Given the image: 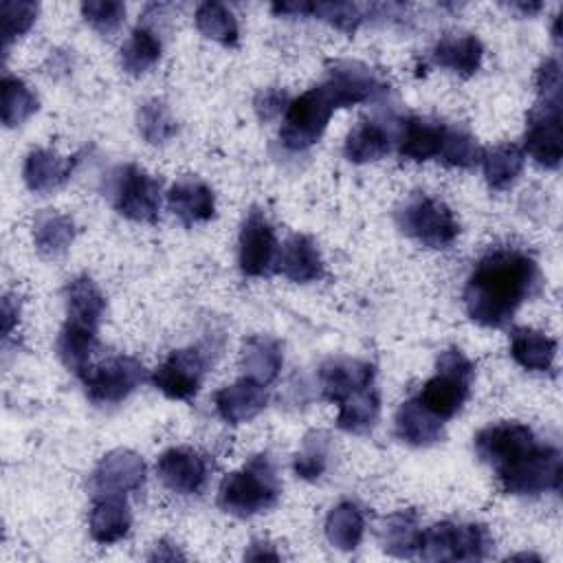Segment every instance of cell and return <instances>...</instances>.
I'll use <instances>...</instances> for the list:
<instances>
[{"label": "cell", "instance_id": "obj_5", "mask_svg": "<svg viewBox=\"0 0 563 563\" xmlns=\"http://www.w3.org/2000/svg\"><path fill=\"white\" fill-rule=\"evenodd\" d=\"M473 363L464 356L462 350L449 347L438 356L435 376H431L422 391L420 402L440 420L453 418L468 398L473 380Z\"/></svg>", "mask_w": 563, "mask_h": 563}, {"label": "cell", "instance_id": "obj_42", "mask_svg": "<svg viewBox=\"0 0 563 563\" xmlns=\"http://www.w3.org/2000/svg\"><path fill=\"white\" fill-rule=\"evenodd\" d=\"M312 15L330 22L345 33H354L363 22V11L354 2H317L312 4Z\"/></svg>", "mask_w": 563, "mask_h": 563}, {"label": "cell", "instance_id": "obj_28", "mask_svg": "<svg viewBox=\"0 0 563 563\" xmlns=\"http://www.w3.org/2000/svg\"><path fill=\"white\" fill-rule=\"evenodd\" d=\"M479 161H482V169L488 187L495 191H501V189H508L521 174L526 154L519 145L506 143V145H497L493 150L482 152Z\"/></svg>", "mask_w": 563, "mask_h": 563}, {"label": "cell", "instance_id": "obj_20", "mask_svg": "<svg viewBox=\"0 0 563 563\" xmlns=\"http://www.w3.org/2000/svg\"><path fill=\"white\" fill-rule=\"evenodd\" d=\"M167 205L185 227L207 222L216 213L213 191L198 178H180L174 183L167 191Z\"/></svg>", "mask_w": 563, "mask_h": 563}, {"label": "cell", "instance_id": "obj_26", "mask_svg": "<svg viewBox=\"0 0 563 563\" xmlns=\"http://www.w3.org/2000/svg\"><path fill=\"white\" fill-rule=\"evenodd\" d=\"M510 356L526 369L548 372L554 365L556 341L532 328H515L510 332Z\"/></svg>", "mask_w": 563, "mask_h": 563}, {"label": "cell", "instance_id": "obj_31", "mask_svg": "<svg viewBox=\"0 0 563 563\" xmlns=\"http://www.w3.org/2000/svg\"><path fill=\"white\" fill-rule=\"evenodd\" d=\"M66 310L70 319L99 325L106 312V297L88 275H79L66 284Z\"/></svg>", "mask_w": 563, "mask_h": 563}, {"label": "cell", "instance_id": "obj_40", "mask_svg": "<svg viewBox=\"0 0 563 563\" xmlns=\"http://www.w3.org/2000/svg\"><path fill=\"white\" fill-rule=\"evenodd\" d=\"M37 2H29V0H4L0 4V18H2V40H4V51L9 48V44L24 35L35 18H37Z\"/></svg>", "mask_w": 563, "mask_h": 563}, {"label": "cell", "instance_id": "obj_32", "mask_svg": "<svg viewBox=\"0 0 563 563\" xmlns=\"http://www.w3.org/2000/svg\"><path fill=\"white\" fill-rule=\"evenodd\" d=\"M163 44L147 26H136L121 46V66L128 75H143L161 59Z\"/></svg>", "mask_w": 563, "mask_h": 563}, {"label": "cell", "instance_id": "obj_44", "mask_svg": "<svg viewBox=\"0 0 563 563\" xmlns=\"http://www.w3.org/2000/svg\"><path fill=\"white\" fill-rule=\"evenodd\" d=\"M286 92H282V90H275V88H271V90H266V92H260V97L255 99V110H257V114H260V119H264V121H271V119H275L277 114H282V112H286Z\"/></svg>", "mask_w": 563, "mask_h": 563}, {"label": "cell", "instance_id": "obj_17", "mask_svg": "<svg viewBox=\"0 0 563 563\" xmlns=\"http://www.w3.org/2000/svg\"><path fill=\"white\" fill-rule=\"evenodd\" d=\"M77 163H79V156H59L53 150L37 147V150H31L29 156L24 158L22 176L31 191L46 194L64 185L70 178Z\"/></svg>", "mask_w": 563, "mask_h": 563}, {"label": "cell", "instance_id": "obj_9", "mask_svg": "<svg viewBox=\"0 0 563 563\" xmlns=\"http://www.w3.org/2000/svg\"><path fill=\"white\" fill-rule=\"evenodd\" d=\"M523 145L541 167L556 169L561 165V99H539L528 112Z\"/></svg>", "mask_w": 563, "mask_h": 563}, {"label": "cell", "instance_id": "obj_45", "mask_svg": "<svg viewBox=\"0 0 563 563\" xmlns=\"http://www.w3.org/2000/svg\"><path fill=\"white\" fill-rule=\"evenodd\" d=\"M18 314H20V303L13 301L11 297H4L2 299V332H4V336L11 334L13 323L18 321Z\"/></svg>", "mask_w": 563, "mask_h": 563}, {"label": "cell", "instance_id": "obj_6", "mask_svg": "<svg viewBox=\"0 0 563 563\" xmlns=\"http://www.w3.org/2000/svg\"><path fill=\"white\" fill-rule=\"evenodd\" d=\"M112 207L128 220L154 222L161 209V183L139 165H121L110 178Z\"/></svg>", "mask_w": 563, "mask_h": 563}, {"label": "cell", "instance_id": "obj_7", "mask_svg": "<svg viewBox=\"0 0 563 563\" xmlns=\"http://www.w3.org/2000/svg\"><path fill=\"white\" fill-rule=\"evenodd\" d=\"M398 224L407 235L429 249H446L460 233L453 211L431 196L411 198L398 211Z\"/></svg>", "mask_w": 563, "mask_h": 563}, {"label": "cell", "instance_id": "obj_18", "mask_svg": "<svg viewBox=\"0 0 563 563\" xmlns=\"http://www.w3.org/2000/svg\"><path fill=\"white\" fill-rule=\"evenodd\" d=\"M275 271L299 284L319 279L323 275V262L317 244L308 235H290L275 257Z\"/></svg>", "mask_w": 563, "mask_h": 563}, {"label": "cell", "instance_id": "obj_27", "mask_svg": "<svg viewBox=\"0 0 563 563\" xmlns=\"http://www.w3.org/2000/svg\"><path fill=\"white\" fill-rule=\"evenodd\" d=\"M391 150V134L378 121H358L345 139V156L352 163H369L383 158Z\"/></svg>", "mask_w": 563, "mask_h": 563}, {"label": "cell", "instance_id": "obj_43", "mask_svg": "<svg viewBox=\"0 0 563 563\" xmlns=\"http://www.w3.org/2000/svg\"><path fill=\"white\" fill-rule=\"evenodd\" d=\"M539 99H561V66L556 59H545L537 70Z\"/></svg>", "mask_w": 563, "mask_h": 563}, {"label": "cell", "instance_id": "obj_35", "mask_svg": "<svg viewBox=\"0 0 563 563\" xmlns=\"http://www.w3.org/2000/svg\"><path fill=\"white\" fill-rule=\"evenodd\" d=\"M196 26L205 37H211L224 46L238 44V20L222 2H202L196 9Z\"/></svg>", "mask_w": 563, "mask_h": 563}, {"label": "cell", "instance_id": "obj_39", "mask_svg": "<svg viewBox=\"0 0 563 563\" xmlns=\"http://www.w3.org/2000/svg\"><path fill=\"white\" fill-rule=\"evenodd\" d=\"M482 158V147L477 145L475 136L460 128H446V136L442 143V152L438 161L451 167H473Z\"/></svg>", "mask_w": 563, "mask_h": 563}, {"label": "cell", "instance_id": "obj_47", "mask_svg": "<svg viewBox=\"0 0 563 563\" xmlns=\"http://www.w3.org/2000/svg\"><path fill=\"white\" fill-rule=\"evenodd\" d=\"M244 559H251V561H262V559H271V561H277L279 554L273 550L271 543H262V541H253L251 548L244 552Z\"/></svg>", "mask_w": 563, "mask_h": 563}, {"label": "cell", "instance_id": "obj_21", "mask_svg": "<svg viewBox=\"0 0 563 563\" xmlns=\"http://www.w3.org/2000/svg\"><path fill=\"white\" fill-rule=\"evenodd\" d=\"M132 512L123 495H99L90 508L88 528L97 543L110 545L130 532Z\"/></svg>", "mask_w": 563, "mask_h": 563}, {"label": "cell", "instance_id": "obj_14", "mask_svg": "<svg viewBox=\"0 0 563 563\" xmlns=\"http://www.w3.org/2000/svg\"><path fill=\"white\" fill-rule=\"evenodd\" d=\"M156 473L169 490L194 495L207 482V462L191 449H167L156 460Z\"/></svg>", "mask_w": 563, "mask_h": 563}, {"label": "cell", "instance_id": "obj_2", "mask_svg": "<svg viewBox=\"0 0 563 563\" xmlns=\"http://www.w3.org/2000/svg\"><path fill=\"white\" fill-rule=\"evenodd\" d=\"M279 479L271 455H255L244 468L229 473L218 490V504L235 517H251L271 508L279 497Z\"/></svg>", "mask_w": 563, "mask_h": 563}, {"label": "cell", "instance_id": "obj_1", "mask_svg": "<svg viewBox=\"0 0 563 563\" xmlns=\"http://www.w3.org/2000/svg\"><path fill=\"white\" fill-rule=\"evenodd\" d=\"M539 284V266L530 255L512 249L493 251L477 262L464 286L466 312L479 325L501 328Z\"/></svg>", "mask_w": 563, "mask_h": 563}, {"label": "cell", "instance_id": "obj_33", "mask_svg": "<svg viewBox=\"0 0 563 563\" xmlns=\"http://www.w3.org/2000/svg\"><path fill=\"white\" fill-rule=\"evenodd\" d=\"M75 238V222L57 211H42L33 224V240L42 255L64 253Z\"/></svg>", "mask_w": 563, "mask_h": 563}, {"label": "cell", "instance_id": "obj_10", "mask_svg": "<svg viewBox=\"0 0 563 563\" xmlns=\"http://www.w3.org/2000/svg\"><path fill=\"white\" fill-rule=\"evenodd\" d=\"M207 372V358L198 347L174 350L152 374V383L167 398L189 400L198 394Z\"/></svg>", "mask_w": 563, "mask_h": 563}, {"label": "cell", "instance_id": "obj_15", "mask_svg": "<svg viewBox=\"0 0 563 563\" xmlns=\"http://www.w3.org/2000/svg\"><path fill=\"white\" fill-rule=\"evenodd\" d=\"M532 442H534V433L530 427L521 422H499L482 429L475 435V451L482 457V462L495 468L506 460L515 457L519 451H523Z\"/></svg>", "mask_w": 563, "mask_h": 563}, {"label": "cell", "instance_id": "obj_19", "mask_svg": "<svg viewBox=\"0 0 563 563\" xmlns=\"http://www.w3.org/2000/svg\"><path fill=\"white\" fill-rule=\"evenodd\" d=\"M444 123L427 121L420 117H409L400 121L398 132V152L402 158L422 163L429 158H438L442 152V143L446 136Z\"/></svg>", "mask_w": 563, "mask_h": 563}, {"label": "cell", "instance_id": "obj_11", "mask_svg": "<svg viewBox=\"0 0 563 563\" xmlns=\"http://www.w3.org/2000/svg\"><path fill=\"white\" fill-rule=\"evenodd\" d=\"M277 257V240L271 222L264 218L262 211L253 209L240 231V246H238V262L244 275L262 277L266 275Z\"/></svg>", "mask_w": 563, "mask_h": 563}, {"label": "cell", "instance_id": "obj_25", "mask_svg": "<svg viewBox=\"0 0 563 563\" xmlns=\"http://www.w3.org/2000/svg\"><path fill=\"white\" fill-rule=\"evenodd\" d=\"M242 369L249 378L268 385L277 378L284 356L279 341L264 336V334H251L242 343V356H240Z\"/></svg>", "mask_w": 563, "mask_h": 563}, {"label": "cell", "instance_id": "obj_41", "mask_svg": "<svg viewBox=\"0 0 563 563\" xmlns=\"http://www.w3.org/2000/svg\"><path fill=\"white\" fill-rule=\"evenodd\" d=\"M81 13L95 31L110 35L121 26L125 18V4L117 0H88L81 4Z\"/></svg>", "mask_w": 563, "mask_h": 563}, {"label": "cell", "instance_id": "obj_22", "mask_svg": "<svg viewBox=\"0 0 563 563\" xmlns=\"http://www.w3.org/2000/svg\"><path fill=\"white\" fill-rule=\"evenodd\" d=\"M97 330H99V325L68 317L57 336L59 361L79 378L88 372L90 352L97 345Z\"/></svg>", "mask_w": 563, "mask_h": 563}, {"label": "cell", "instance_id": "obj_16", "mask_svg": "<svg viewBox=\"0 0 563 563\" xmlns=\"http://www.w3.org/2000/svg\"><path fill=\"white\" fill-rule=\"evenodd\" d=\"M216 409L229 424H240L255 418L266 405V389L262 383L244 376L233 385H227L213 396Z\"/></svg>", "mask_w": 563, "mask_h": 563}, {"label": "cell", "instance_id": "obj_23", "mask_svg": "<svg viewBox=\"0 0 563 563\" xmlns=\"http://www.w3.org/2000/svg\"><path fill=\"white\" fill-rule=\"evenodd\" d=\"M396 435L411 446H431L442 438V420L420 400H407L396 411Z\"/></svg>", "mask_w": 563, "mask_h": 563}, {"label": "cell", "instance_id": "obj_37", "mask_svg": "<svg viewBox=\"0 0 563 563\" xmlns=\"http://www.w3.org/2000/svg\"><path fill=\"white\" fill-rule=\"evenodd\" d=\"M328 455H330V435L325 431H310L303 438V444L299 453L295 455V473L301 479H317L323 475L328 466Z\"/></svg>", "mask_w": 563, "mask_h": 563}, {"label": "cell", "instance_id": "obj_30", "mask_svg": "<svg viewBox=\"0 0 563 563\" xmlns=\"http://www.w3.org/2000/svg\"><path fill=\"white\" fill-rule=\"evenodd\" d=\"M380 413V398L374 387L352 394L343 402H339L336 427L347 433H367Z\"/></svg>", "mask_w": 563, "mask_h": 563}, {"label": "cell", "instance_id": "obj_36", "mask_svg": "<svg viewBox=\"0 0 563 563\" xmlns=\"http://www.w3.org/2000/svg\"><path fill=\"white\" fill-rule=\"evenodd\" d=\"M37 110L35 92L18 77H2V123L7 128L24 123Z\"/></svg>", "mask_w": 563, "mask_h": 563}, {"label": "cell", "instance_id": "obj_24", "mask_svg": "<svg viewBox=\"0 0 563 563\" xmlns=\"http://www.w3.org/2000/svg\"><path fill=\"white\" fill-rule=\"evenodd\" d=\"M431 55L438 66L449 68L462 77H471L473 73H477L482 64L484 46L475 35L449 33L438 40Z\"/></svg>", "mask_w": 563, "mask_h": 563}, {"label": "cell", "instance_id": "obj_13", "mask_svg": "<svg viewBox=\"0 0 563 563\" xmlns=\"http://www.w3.org/2000/svg\"><path fill=\"white\" fill-rule=\"evenodd\" d=\"M374 365L358 358H330L319 367V385L330 402H343L356 391L372 387Z\"/></svg>", "mask_w": 563, "mask_h": 563}, {"label": "cell", "instance_id": "obj_29", "mask_svg": "<svg viewBox=\"0 0 563 563\" xmlns=\"http://www.w3.org/2000/svg\"><path fill=\"white\" fill-rule=\"evenodd\" d=\"M420 532L422 530L418 528V515L413 510H400L387 517L380 526L383 550L400 559H411L413 554H418Z\"/></svg>", "mask_w": 563, "mask_h": 563}, {"label": "cell", "instance_id": "obj_34", "mask_svg": "<svg viewBox=\"0 0 563 563\" xmlns=\"http://www.w3.org/2000/svg\"><path fill=\"white\" fill-rule=\"evenodd\" d=\"M363 532H365V519L354 504L341 501L328 512L325 537L334 548L354 550L361 543Z\"/></svg>", "mask_w": 563, "mask_h": 563}, {"label": "cell", "instance_id": "obj_38", "mask_svg": "<svg viewBox=\"0 0 563 563\" xmlns=\"http://www.w3.org/2000/svg\"><path fill=\"white\" fill-rule=\"evenodd\" d=\"M136 123H139V132L143 134V139L152 145L167 143L178 130L176 119L169 114L167 106L158 99H152L139 108Z\"/></svg>", "mask_w": 563, "mask_h": 563}, {"label": "cell", "instance_id": "obj_12", "mask_svg": "<svg viewBox=\"0 0 563 563\" xmlns=\"http://www.w3.org/2000/svg\"><path fill=\"white\" fill-rule=\"evenodd\" d=\"M145 482V462L128 449L110 451L92 473V488L99 495L134 493Z\"/></svg>", "mask_w": 563, "mask_h": 563}, {"label": "cell", "instance_id": "obj_4", "mask_svg": "<svg viewBox=\"0 0 563 563\" xmlns=\"http://www.w3.org/2000/svg\"><path fill=\"white\" fill-rule=\"evenodd\" d=\"M336 108H341V101L328 81L288 101L279 130L282 143L290 150H306L314 145Z\"/></svg>", "mask_w": 563, "mask_h": 563}, {"label": "cell", "instance_id": "obj_8", "mask_svg": "<svg viewBox=\"0 0 563 563\" xmlns=\"http://www.w3.org/2000/svg\"><path fill=\"white\" fill-rule=\"evenodd\" d=\"M145 378L143 363L132 356H114L97 367H88L81 376L86 394L95 405H117L125 400Z\"/></svg>", "mask_w": 563, "mask_h": 563}, {"label": "cell", "instance_id": "obj_3", "mask_svg": "<svg viewBox=\"0 0 563 563\" xmlns=\"http://www.w3.org/2000/svg\"><path fill=\"white\" fill-rule=\"evenodd\" d=\"M501 488L510 495H541L561 488V453L537 440L515 457L495 466Z\"/></svg>", "mask_w": 563, "mask_h": 563}, {"label": "cell", "instance_id": "obj_46", "mask_svg": "<svg viewBox=\"0 0 563 563\" xmlns=\"http://www.w3.org/2000/svg\"><path fill=\"white\" fill-rule=\"evenodd\" d=\"M273 11L279 15H310L312 2H275Z\"/></svg>", "mask_w": 563, "mask_h": 563}]
</instances>
